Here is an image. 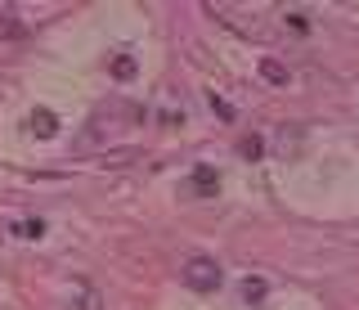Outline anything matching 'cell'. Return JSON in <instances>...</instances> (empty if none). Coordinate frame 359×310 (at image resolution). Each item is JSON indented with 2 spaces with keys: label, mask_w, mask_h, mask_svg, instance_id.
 <instances>
[{
  "label": "cell",
  "mask_w": 359,
  "mask_h": 310,
  "mask_svg": "<svg viewBox=\"0 0 359 310\" xmlns=\"http://www.w3.org/2000/svg\"><path fill=\"white\" fill-rule=\"evenodd\" d=\"M184 283L194 288V292H216V288H220V265L211 261V257L184 261Z\"/></svg>",
  "instance_id": "cell-1"
},
{
  "label": "cell",
  "mask_w": 359,
  "mask_h": 310,
  "mask_svg": "<svg viewBox=\"0 0 359 310\" xmlns=\"http://www.w3.org/2000/svg\"><path fill=\"white\" fill-rule=\"evenodd\" d=\"M211 9V18H220V23H229V27H238L243 32V36H265V23H261V18H238V14H233V5H207Z\"/></svg>",
  "instance_id": "cell-2"
},
{
  "label": "cell",
  "mask_w": 359,
  "mask_h": 310,
  "mask_svg": "<svg viewBox=\"0 0 359 310\" xmlns=\"http://www.w3.org/2000/svg\"><path fill=\"white\" fill-rule=\"evenodd\" d=\"M27 130H32L36 140H54V135H59V117H54L50 108H36V113L27 117Z\"/></svg>",
  "instance_id": "cell-3"
},
{
  "label": "cell",
  "mask_w": 359,
  "mask_h": 310,
  "mask_svg": "<svg viewBox=\"0 0 359 310\" xmlns=\"http://www.w3.org/2000/svg\"><path fill=\"white\" fill-rule=\"evenodd\" d=\"M216 189H220V175H216V167L198 162V167H194V194H198V198H211Z\"/></svg>",
  "instance_id": "cell-4"
},
{
  "label": "cell",
  "mask_w": 359,
  "mask_h": 310,
  "mask_svg": "<svg viewBox=\"0 0 359 310\" xmlns=\"http://www.w3.org/2000/svg\"><path fill=\"white\" fill-rule=\"evenodd\" d=\"M238 292H243V302H247V306H261V302H265V297H269V283L261 279V274H247V279H243V288H238Z\"/></svg>",
  "instance_id": "cell-5"
},
{
  "label": "cell",
  "mask_w": 359,
  "mask_h": 310,
  "mask_svg": "<svg viewBox=\"0 0 359 310\" xmlns=\"http://www.w3.org/2000/svg\"><path fill=\"white\" fill-rule=\"evenodd\" d=\"M261 81L287 86V63H283V59H261Z\"/></svg>",
  "instance_id": "cell-6"
},
{
  "label": "cell",
  "mask_w": 359,
  "mask_h": 310,
  "mask_svg": "<svg viewBox=\"0 0 359 310\" xmlns=\"http://www.w3.org/2000/svg\"><path fill=\"white\" fill-rule=\"evenodd\" d=\"M108 72L117 76V81H135V72H140V68H135V59H130V54H117V59L108 63Z\"/></svg>",
  "instance_id": "cell-7"
},
{
  "label": "cell",
  "mask_w": 359,
  "mask_h": 310,
  "mask_svg": "<svg viewBox=\"0 0 359 310\" xmlns=\"http://www.w3.org/2000/svg\"><path fill=\"white\" fill-rule=\"evenodd\" d=\"M41 234H45V220H41V216L18 220V238H41Z\"/></svg>",
  "instance_id": "cell-8"
},
{
  "label": "cell",
  "mask_w": 359,
  "mask_h": 310,
  "mask_svg": "<svg viewBox=\"0 0 359 310\" xmlns=\"http://www.w3.org/2000/svg\"><path fill=\"white\" fill-rule=\"evenodd\" d=\"M238 153H243V158H261V153H265V140L261 135H247V140H238Z\"/></svg>",
  "instance_id": "cell-9"
},
{
  "label": "cell",
  "mask_w": 359,
  "mask_h": 310,
  "mask_svg": "<svg viewBox=\"0 0 359 310\" xmlns=\"http://www.w3.org/2000/svg\"><path fill=\"white\" fill-rule=\"evenodd\" d=\"M211 113H216L220 121H233V108H229V99H220V95H211Z\"/></svg>",
  "instance_id": "cell-10"
}]
</instances>
